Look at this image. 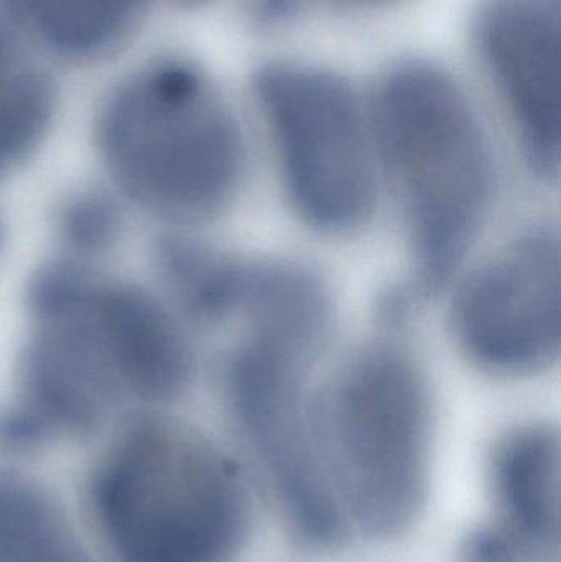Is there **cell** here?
Returning <instances> with one entry per match:
<instances>
[{
  "instance_id": "1",
  "label": "cell",
  "mask_w": 561,
  "mask_h": 562,
  "mask_svg": "<svg viewBox=\"0 0 561 562\" xmlns=\"http://www.w3.org/2000/svg\"><path fill=\"white\" fill-rule=\"evenodd\" d=\"M26 333L0 452L23 456L165 412L197 376L190 329L147 284L56 256L23 293Z\"/></svg>"
},
{
  "instance_id": "2",
  "label": "cell",
  "mask_w": 561,
  "mask_h": 562,
  "mask_svg": "<svg viewBox=\"0 0 561 562\" xmlns=\"http://www.w3.org/2000/svg\"><path fill=\"white\" fill-rule=\"evenodd\" d=\"M379 168L404 217L412 276L435 294L457 276L493 210V144L460 82L404 59L379 79L368 108Z\"/></svg>"
},
{
  "instance_id": "3",
  "label": "cell",
  "mask_w": 561,
  "mask_h": 562,
  "mask_svg": "<svg viewBox=\"0 0 561 562\" xmlns=\"http://www.w3.org/2000/svg\"><path fill=\"white\" fill-rule=\"evenodd\" d=\"M96 157L127 210L191 231L223 216L240 194L243 131L198 66L165 59L122 79L94 119Z\"/></svg>"
},
{
  "instance_id": "4",
  "label": "cell",
  "mask_w": 561,
  "mask_h": 562,
  "mask_svg": "<svg viewBox=\"0 0 561 562\" xmlns=\"http://www.w3.org/2000/svg\"><path fill=\"white\" fill-rule=\"evenodd\" d=\"M88 498L114 562H234L249 530L239 468L167 412L119 425L92 469Z\"/></svg>"
},
{
  "instance_id": "5",
  "label": "cell",
  "mask_w": 561,
  "mask_h": 562,
  "mask_svg": "<svg viewBox=\"0 0 561 562\" xmlns=\"http://www.w3.org/2000/svg\"><path fill=\"white\" fill-rule=\"evenodd\" d=\"M316 449L349 535L401 537L427 501L434 403L420 362L399 340L349 353L312 395Z\"/></svg>"
},
{
  "instance_id": "6",
  "label": "cell",
  "mask_w": 561,
  "mask_h": 562,
  "mask_svg": "<svg viewBox=\"0 0 561 562\" xmlns=\"http://www.w3.org/2000/svg\"><path fill=\"white\" fill-rule=\"evenodd\" d=\"M254 95L287 203L315 233L364 229L379 198V161L368 108L336 72L299 63L263 66Z\"/></svg>"
},
{
  "instance_id": "7",
  "label": "cell",
  "mask_w": 561,
  "mask_h": 562,
  "mask_svg": "<svg viewBox=\"0 0 561 562\" xmlns=\"http://www.w3.org/2000/svg\"><path fill=\"white\" fill-rule=\"evenodd\" d=\"M323 347L269 329H243L221 372L227 413L269 484L290 531L335 548L349 531L316 449L310 372Z\"/></svg>"
},
{
  "instance_id": "8",
  "label": "cell",
  "mask_w": 561,
  "mask_h": 562,
  "mask_svg": "<svg viewBox=\"0 0 561 562\" xmlns=\"http://www.w3.org/2000/svg\"><path fill=\"white\" fill-rule=\"evenodd\" d=\"M458 352L497 379L549 372L560 359V234L539 226L501 247L451 297Z\"/></svg>"
},
{
  "instance_id": "9",
  "label": "cell",
  "mask_w": 561,
  "mask_h": 562,
  "mask_svg": "<svg viewBox=\"0 0 561 562\" xmlns=\"http://www.w3.org/2000/svg\"><path fill=\"white\" fill-rule=\"evenodd\" d=\"M473 40L513 122L527 165L540 178L560 167V22L550 0H483Z\"/></svg>"
},
{
  "instance_id": "10",
  "label": "cell",
  "mask_w": 561,
  "mask_h": 562,
  "mask_svg": "<svg viewBox=\"0 0 561 562\" xmlns=\"http://www.w3.org/2000/svg\"><path fill=\"white\" fill-rule=\"evenodd\" d=\"M560 436L549 423L509 429L494 446L490 484L501 527L493 537L514 560L560 550Z\"/></svg>"
},
{
  "instance_id": "11",
  "label": "cell",
  "mask_w": 561,
  "mask_h": 562,
  "mask_svg": "<svg viewBox=\"0 0 561 562\" xmlns=\"http://www.w3.org/2000/svg\"><path fill=\"white\" fill-rule=\"evenodd\" d=\"M155 291L191 327L224 326L234 321L246 259L191 236L161 229L150 244Z\"/></svg>"
},
{
  "instance_id": "12",
  "label": "cell",
  "mask_w": 561,
  "mask_h": 562,
  "mask_svg": "<svg viewBox=\"0 0 561 562\" xmlns=\"http://www.w3.org/2000/svg\"><path fill=\"white\" fill-rule=\"evenodd\" d=\"M56 111L52 78L19 36L0 26V181L38 154Z\"/></svg>"
},
{
  "instance_id": "13",
  "label": "cell",
  "mask_w": 561,
  "mask_h": 562,
  "mask_svg": "<svg viewBox=\"0 0 561 562\" xmlns=\"http://www.w3.org/2000/svg\"><path fill=\"white\" fill-rule=\"evenodd\" d=\"M20 29L46 48L86 59L127 38L145 0H0Z\"/></svg>"
},
{
  "instance_id": "14",
  "label": "cell",
  "mask_w": 561,
  "mask_h": 562,
  "mask_svg": "<svg viewBox=\"0 0 561 562\" xmlns=\"http://www.w3.org/2000/svg\"><path fill=\"white\" fill-rule=\"evenodd\" d=\"M0 562H92L52 492L5 469H0Z\"/></svg>"
},
{
  "instance_id": "15",
  "label": "cell",
  "mask_w": 561,
  "mask_h": 562,
  "mask_svg": "<svg viewBox=\"0 0 561 562\" xmlns=\"http://www.w3.org/2000/svg\"><path fill=\"white\" fill-rule=\"evenodd\" d=\"M125 210L111 188L69 191L56 204L52 217L56 256L101 267L124 240Z\"/></svg>"
},
{
  "instance_id": "16",
  "label": "cell",
  "mask_w": 561,
  "mask_h": 562,
  "mask_svg": "<svg viewBox=\"0 0 561 562\" xmlns=\"http://www.w3.org/2000/svg\"><path fill=\"white\" fill-rule=\"evenodd\" d=\"M302 0H253V13L259 22L279 23L295 13Z\"/></svg>"
},
{
  "instance_id": "17",
  "label": "cell",
  "mask_w": 561,
  "mask_h": 562,
  "mask_svg": "<svg viewBox=\"0 0 561 562\" xmlns=\"http://www.w3.org/2000/svg\"><path fill=\"white\" fill-rule=\"evenodd\" d=\"M173 2L180 3V5L184 7H198L203 5V3L210 2V0H173Z\"/></svg>"
},
{
  "instance_id": "18",
  "label": "cell",
  "mask_w": 561,
  "mask_h": 562,
  "mask_svg": "<svg viewBox=\"0 0 561 562\" xmlns=\"http://www.w3.org/2000/svg\"><path fill=\"white\" fill-rule=\"evenodd\" d=\"M2 243H3V229H2V223H0V249H2Z\"/></svg>"
},
{
  "instance_id": "19",
  "label": "cell",
  "mask_w": 561,
  "mask_h": 562,
  "mask_svg": "<svg viewBox=\"0 0 561 562\" xmlns=\"http://www.w3.org/2000/svg\"><path fill=\"white\" fill-rule=\"evenodd\" d=\"M356 2H381V0H356Z\"/></svg>"
}]
</instances>
